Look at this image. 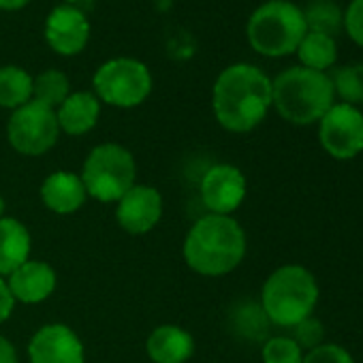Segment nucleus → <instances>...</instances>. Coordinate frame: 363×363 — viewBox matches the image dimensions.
<instances>
[{
  "instance_id": "nucleus-1",
  "label": "nucleus",
  "mask_w": 363,
  "mask_h": 363,
  "mask_svg": "<svg viewBox=\"0 0 363 363\" xmlns=\"http://www.w3.org/2000/svg\"><path fill=\"white\" fill-rule=\"evenodd\" d=\"M216 120L231 133H248L257 128L272 107V79L252 65L227 67L212 94Z\"/></svg>"
},
{
  "instance_id": "nucleus-2",
  "label": "nucleus",
  "mask_w": 363,
  "mask_h": 363,
  "mask_svg": "<svg viewBox=\"0 0 363 363\" xmlns=\"http://www.w3.org/2000/svg\"><path fill=\"white\" fill-rule=\"evenodd\" d=\"M244 255L246 233L231 216L199 218L184 242V259L201 276H225L244 261Z\"/></svg>"
},
{
  "instance_id": "nucleus-3",
  "label": "nucleus",
  "mask_w": 363,
  "mask_h": 363,
  "mask_svg": "<svg viewBox=\"0 0 363 363\" xmlns=\"http://www.w3.org/2000/svg\"><path fill=\"white\" fill-rule=\"evenodd\" d=\"M333 103L335 90L327 73L293 67L282 71L272 82V105L291 124H314L329 111Z\"/></svg>"
},
{
  "instance_id": "nucleus-4",
  "label": "nucleus",
  "mask_w": 363,
  "mask_h": 363,
  "mask_svg": "<svg viewBox=\"0 0 363 363\" xmlns=\"http://www.w3.org/2000/svg\"><path fill=\"white\" fill-rule=\"evenodd\" d=\"M318 293V282L310 269L301 265H282L265 280L261 308L272 325L291 329L312 316Z\"/></svg>"
},
{
  "instance_id": "nucleus-5",
  "label": "nucleus",
  "mask_w": 363,
  "mask_h": 363,
  "mask_svg": "<svg viewBox=\"0 0 363 363\" xmlns=\"http://www.w3.org/2000/svg\"><path fill=\"white\" fill-rule=\"evenodd\" d=\"M308 33L303 11L289 0H269L248 20V41L255 52L269 58H280L297 52Z\"/></svg>"
},
{
  "instance_id": "nucleus-6",
  "label": "nucleus",
  "mask_w": 363,
  "mask_h": 363,
  "mask_svg": "<svg viewBox=\"0 0 363 363\" xmlns=\"http://www.w3.org/2000/svg\"><path fill=\"white\" fill-rule=\"evenodd\" d=\"M135 175L133 154L118 143H103L88 154L79 177L90 197L103 203H118L135 186Z\"/></svg>"
},
{
  "instance_id": "nucleus-7",
  "label": "nucleus",
  "mask_w": 363,
  "mask_h": 363,
  "mask_svg": "<svg viewBox=\"0 0 363 363\" xmlns=\"http://www.w3.org/2000/svg\"><path fill=\"white\" fill-rule=\"evenodd\" d=\"M94 92L99 101L113 107H137L152 92L150 69L137 58H113L94 73Z\"/></svg>"
},
{
  "instance_id": "nucleus-8",
  "label": "nucleus",
  "mask_w": 363,
  "mask_h": 363,
  "mask_svg": "<svg viewBox=\"0 0 363 363\" xmlns=\"http://www.w3.org/2000/svg\"><path fill=\"white\" fill-rule=\"evenodd\" d=\"M58 133L56 109L37 101L18 107L7 124L9 143L24 156H41L50 152L58 141Z\"/></svg>"
},
{
  "instance_id": "nucleus-9",
  "label": "nucleus",
  "mask_w": 363,
  "mask_h": 363,
  "mask_svg": "<svg viewBox=\"0 0 363 363\" xmlns=\"http://www.w3.org/2000/svg\"><path fill=\"white\" fill-rule=\"evenodd\" d=\"M318 141L335 160H350L363 152V113L348 103H333L318 120Z\"/></svg>"
},
{
  "instance_id": "nucleus-10",
  "label": "nucleus",
  "mask_w": 363,
  "mask_h": 363,
  "mask_svg": "<svg viewBox=\"0 0 363 363\" xmlns=\"http://www.w3.org/2000/svg\"><path fill=\"white\" fill-rule=\"evenodd\" d=\"M246 197V177L233 164H214L201 177V201L210 214L231 216Z\"/></svg>"
},
{
  "instance_id": "nucleus-11",
  "label": "nucleus",
  "mask_w": 363,
  "mask_h": 363,
  "mask_svg": "<svg viewBox=\"0 0 363 363\" xmlns=\"http://www.w3.org/2000/svg\"><path fill=\"white\" fill-rule=\"evenodd\" d=\"M30 363H84V344L77 333L62 325H45L41 327L28 344Z\"/></svg>"
},
{
  "instance_id": "nucleus-12",
  "label": "nucleus",
  "mask_w": 363,
  "mask_h": 363,
  "mask_svg": "<svg viewBox=\"0 0 363 363\" xmlns=\"http://www.w3.org/2000/svg\"><path fill=\"white\" fill-rule=\"evenodd\" d=\"M90 39V22L73 5H60L52 9L45 20V41L60 56L79 54Z\"/></svg>"
},
{
  "instance_id": "nucleus-13",
  "label": "nucleus",
  "mask_w": 363,
  "mask_h": 363,
  "mask_svg": "<svg viewBox=\"0 0 363 363\" xmlns=\"http://www.w3.org/2000/svg\"><path fill=\"white\" fill-rule=\"evenodd\" d=\"M162 216V197L156 189L145 184H135L116 208V220L118 225L133 233L141 235L152 231Z\"/></svg>"
},
{
  "instance_id": "nucleus-14",
  "label": "nucleus",
  "mask_w": 363,
  "mask_h": 363,
  "mask_svg": "<svg viewBox=\"0 0 363 363\" xmlns=\"http://www.w3.org/2000/svg\"><path fill=\"white\" fill-rule=\"evenodd\" d=\"M16 301L22 303H39L48 299L56 289V272L48 263L26 261L20 265L7 282Z\"/></svg>"
},
{
  "instance_id": "nucleus-15",
  "label": "nucleus",
  "mask_w": 363,
  "mask_h": 363,
  "mask_svg": "<svg viewBox=\"0 0 363 363\" xmlns=\"http://www.w3.org/2000/svg\"><path fill=\"white\" fill-rule=\"evenodd\" d=\"M86 186L79 175L69 171H56L45 177L41 186L43 203L56 214H73L86 201Z\"/></svg>"
},
{
  "instance_id": "nucleus-16",
  "label": "nucleus",
  "mask_w": 363,
  "mask_h": 363,
  "mask_svg": "<svg viewBox=\"0 0 363 363\" xmlns=\"http://www.w3.org/2000/svg\"><path fill=\"white\" fill-rule=\"evenodd\" d=\"M145 348L154 363H186L193 357L195 340L177 325H160L150 333Z\"/></svg>"
},
{
  "instance_id": "nucleus-17",
  "label": "nucleus",
  "mask_w": 363,
  "mask_h": 363,
  "mask_svg": "<svg viewBox=\"0 0 363 363\" xmlns=\"http://www.w3.org/2000/svg\"><path fill=\"white\" fill-rule=\"evenodd\" d=\"M101 116V101L92 92H71L56 109L58 126L67 135H86L92 130Z\"/></svg>"
},
{
  "instance_id": "nucleus-18",
  "label": "nucleus",
  "mask_w": 363,
  "mask_h": 363,
  "mask_svg": "<svg viewBox=\"0 0 363 363\" xmlns=\"http://www.w3.org/2000/svg\"><path fill=\"white\" fill-rule=\"evenodd\" d=\"M30 257V233L16 218H0V276H11Z\"/></svg>"
},
{
  "instance_id": "nucleus-19",
  "label": "nucleus",
  "mask_w": 363,
  "mask_h": 363,
  "mask_svg": "<svg viewBox=\"0 0 363 363\" xmlns=\"http://www.w3.org/2000/svg\"><path fill=\"white\" fill-rule=\"evenodd\" d=\"M297 56L301 60V67L325 73L337 60L335 39L318 33H306L301 43L297 45Z\"/></svg>"
},
{
  "instance_id": "nucleus-20",
  "label": "nucleus",
  "mask_w": 363,
  "mask_h": 363,
  "mask_svg": "<svg viewBox=\"0 0 363 363\" xmlns=\"http://www.w3.org/2000/svg\"><path fill=\"white\" fill-rule=\"evenodd\" d=\"M33 101V77L20 67H0V107L18 109Z\"/></svg>"
},
{
  "instance_id": "nucleus-21",
  "label": "nucleus",
  "mask_w": 363,
  "mask_h": 363,
  "mask_svg": "<svg viewBox=\"0 0 363 363\" xmlns=\"http://www.w3.org/2000/svg\"><path fill=\"white\" fill-rule=\"evenodd\" d=\"M69 94H71L69 77L58 69H50V71H43L41 75L33 77V101H37V103L58 109Z\"/></svg>"
},
{
  "instance_id": "nucleus-22",
  "label": "nucleus",
  "mask_w": 363,
  "mask_h": 363,
  "mask_svg": "<svg viewBox=\"0 0 363 363\" xmlns=\"http://www.w3.org/2000/svg\"><path fill=\"white\" fill-rule=\"evenodd\" d=\"M303 20L308 33H318L327 37H335L344 28V13L329 0H318V3L310 5L303 11Z\"/></svg>"
},
{
  "instance_id": "nucleus-23",
  "label": "nucleus",
  "mask_w": 363,
  "mask_h": 363,
  "mask_svg": "<svg viewBox=\"0 0 363 363\" xmlns=\"http://www.w3.org/2000/svg\"><path fill=\"white\" fill-rule=\"evenodd\" d=\"M331 82L342 103H348L354 107L363 103V65H350V67L337 69Z\"/></svg>"
},
{
  "instance_id": "nucleus-24",
  "label": "nucleus",
  "mask_w": 363,
  "mask_h": 363,
  "mask_svg": "<svg viewBox=\"0 0 363 363\" xmlns=\"http://www.w3.org/2000/svg\"><path fill=\"white\" fill-rule=\"evenodd\" d=\"M263 363H301L303 350L291 335H276L263 344Z\"/></svg>"
},
{
  "instance_id": "nucleus-25",
  "label": "nucleus",
  "mask_w": 363,
  "mask_h": 363,
  "mask_svg": "<svg viewBox=\"0 0 363 363\" xmlns=\"http://www.w3.org/2000/svg\"><path fill=\"white\" fill-rule=\"evenodd\" d=\"M291 331H293V335H291V337L299 344V348H301V350H303V348L312 350V348H316L318 344H323V335H325V331H323V323H320V320H316L314 316H310V318L301 320L299 325L291 327Z\"/></svg>"
},
{
  "instance_id": "nucleus-26",
  "label": "nucleus",
  "mask_w": 363,
  "mask_h": 363,
  "mask_svg": "<svg viewBox=\"0 0 363 363\" xmlns=\"http://www.w3.org/2000/svg\"><path fill=\"white\" fill-rule=\"evenodd\" d=\"M301 363H354L352 354L340 344H318L303 354Z\"/></svg>"
},
{
  "instance_id": "nucleus-27",
  "label": "nucleus",
  "mask_w": 363,
  "mask_h": 363,
  "mask_svg": "<svg viewBox=\"0 0 363 363\" xmlns=\"http://www.w3.org/2000/svg\"><path fill=\"white\" fill-rule=\"evenodd\" d=\"M344 30L359 48H363V0H352L344 11Z\"/></svg>"
},
{
  "instance_id": "nucleus-28",
  "label": "nucleus",
  "mask_w": 363,
  "mask_h": 363,
  "mask_svg": "<svg viewBox=\"0 0 363 363\" xmlns=\"http://www.w3.org/2000/svg\"><path fill=\"white\" fill-rule=\"evenodd\" d=\"M13 306H16V299H13V295H11V291H9L7 282H5L3 278H0V323H5V320L11 316Z\"/></svg>"
},
{
  "instance_id": "nucleus-29",
  "label": "nucleus",
  "mask_w": 363,
  "mask_h": 363,
  "mask_svg": "<svg viewBox=\"0 0 363 363\" xmlns=\"http://www.w3.org/2000/svg\"><path fill=\"white\" fill-rule=\"evenodd\" d=\"M0 363H18V352L13 344L3 335H0Z\"/></svg>"
},
{
  "instance_id": "nucleus-30",
  "label": "nucleus",
  "mask_w": 363,
  "mask_h": 363,
  "mask_svg": "<svg viewBox=\"0 0 363 363\" xmlns=\"http://www.w3.org/2000/svg\"><path fill=\"white\" fill-rule=\"evenodd\" d=\"M30 0H0V9L3 11H18L22 7H26Z\"/></svg>"
},
{
  "instance_id": "nucleus-31",
  "label": "nucleus",
  "mask_w": 363,
  "mask_h": 363,
  "mask_svg": "<svg viewBox=\"0 0 363 363\" xmlns=\"http://www.w3.org/2000/svg\"><path fill=\"white\" fill-rule=\"evenodd\" d=\"M3 212H5V199L0 197V218H3Z\"/></svg>"
},
{
  "instance_id": "nucleus-32",
  "label": "nucleus",
  "mask_w": 363,
  "mask_h": 363,
  "mask_svg": "<svg viewBox=\"0 0 363 363\" xmlns=\"http://www.w3.org/2000/svg\"><path fill=\"white\" fill-rule=\"evenodd\" d=\"M67 5H77V3H84V0H65Z\"/></svg>"
}]
</instances>
